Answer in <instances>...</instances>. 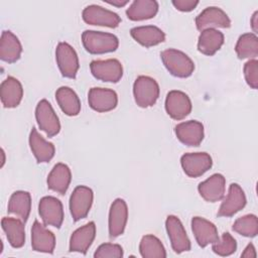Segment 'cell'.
I'll return each instance as SVG.
<instances>
[{
	"label": "cell",
	"instance_id": "obj_27",
	"mask_svg": "<svg viewBox=\"0 0 258 258\" xmlns=\"http://www.w3.org/2000/svg\"><path fill=\"white\" fill-rule=\"evenodd\" d=\"M1 226L6 234L9 244L13 248H21L25 243V229L24 222L22 220L3 217L1 220Z\"/></svg>",
	"mask_w": 258,
	"mask_h": 258
},
{
	"label": "cell",
	"instance_id": "obj_24",
	"mask_svg": "<svg viewBox=\"0 0 258 258\" xmlns=\"http://www.w3.org/2000/svg\"><path fill=\"white\" fill-rule=\"evenodd\" d=\"M30 149L38 163H45L52 159L55 153L54 145L46 141L35 128H32L29 134Z\"/></svg>",
	"mask_w": 258,
	"mask_h": 258
},
{
	"label": "cell",
	"instance_id": "obj_30",
	"mask_svg": "<svg viewBox=\"0 0 258 258\" xmlns=\"http://www.w3.org/2000/svg\"><path fill=\"white\" fill-rule=\"evenodd\" d=\"M158 12V3L154 0H135L126 10L127 17L132 21L153 18Z\"/></svg>",
	"mask_w": 258,
	"mask_h": 258
},
{
	"label": "cell",
	"instance_id": "obj_19",
	"mask_svg": "<svg viewBox=\"0 0 258 258\" xmlns=\"http://www.w3.org/2000/svg\"><path fill=\"white\" fill-rule=\"evenodd\" d=\"M174 132L177 139L187 146H199L204 139V125L196 120L177 124Z\"/></svg>",
	"mask_w": 258,
	"mask_h": 258
},
{
	"label": "cell",
	"instance_id": "obj_17",
	"mask_svg": "<svg viewBox=\"0 0 258 258\" xmlns=\"http://www.w3.org/2000/svg\"><path fill=\"white\" fill-rule=\"evenodd\" d=\"M198 190L205 201L209 203L219 202L225 196L226 179L223 174L214 173L206 180L200 182Z\"/></svg>",
	"mask_w": 258,
	"mask_h": 258
},
{
	"label": "cell",
	"instance_id": "obj_13",
	"mask_svg": "<svg viewBox=\"0 0 258 258\" xmlns=\"http://www.w3.org/2000/svg\"><path fill=\"white\" fill-rule=\"evenodd\" d=\"M191 102L189 97L178 90L168 92L165 99V111L174 120H182L191 112Z\"/></svg>",
	"mask_w": 258,
	"mask_h": 258
},
{
	"label": "cell",
	"instance_id": "obj_32",
	"mask_svg": "<svg viewBox=\"0 0 258 258\" xmlns=\"http://www.w3.org/2000/svg\"><path fill=\"white\" fill-rule=\"evenodd\" d=\"M235 50L239 58L256 59L258 55V37L254 33H244L240 35L235 45Z\"/></svg>",
	"mask_w": 258,
	"mask_h": 258
},
{
	"label": "cell",
	"instance_id": "obj_36",
	"mask_svg": "<svg viewBox=\"0 0 258 258\" xmlns=\"http://www.w3.org/2000/svg\"><path fill=\"white\" fill-rule=\"evenodd\" d=\"M94 257L96 258H121L123 257V249L118 244L112 243H104L100 245L96 252L94 253Z\"/></svg>",
	"mask_w": 258,
	"mask_h": 258
},
{
	"label": "cell",
	"instance_id": "obj_21",
	"mask_svg": "<svg viewBox=\"0 0 258 258\" xmlns=\"http://www.w3.org/2000/svg\"><path fill=\"white\" fill-rule=\"evenodd\" d=\"M96 237V225L94 222L78 228L73 232L70 239V251L86 254Z\"/></svg>",
	"mask_w": 258,
	"mask_h": 258
},
{
	"label": "cell",
	"instance_id": "obj_8",
	"mask_svg": "<svg viewBox=\"0 0 258 258\" xmlns=\"http://www.w3.org/2000/svg\"><path fill=\"white\" fill-rule=\"evenodd\" d=\"M82 17L88 24L110 28L117 27L121 22V18L117 13L99 5H89L84 8Z\"/></svg>",
	"mask_w": 258,
	"mask_h": 258
},
{
	"label": "cell",
	"instance_id": "obj_1",
	"mask_svg": "<svg viewBox=\"0 0 258 258\" xmlns=\"http://www.w3.org/2000/svg\"><path fill=\"white\" fill-rule=\"evenodd\" d=\"M82 42L85 49L92 54L112 52L119 46V39L116 35L96 30H85L82 33Z\"/></svg>",
	"mask_w": 258,
	"mask_h": 258
},
{
	"label": "cell",
	"instance_id": "obj_25",
	"mask_svg": "<svg viewBox=\"0 0 258 258\" xmlns=\"http://www.w3.org/2000/svg\"><path fill=\"white\" fill-rule=\"evenodd\" d=\"M133 39L145 47L157 45L165 40V33L154 25L133 27L130 30Z\"/></svg>",
	"mask_w": 258,
	"mask_h": 258
},
{
	"label": "cell",
	"instance_id": "obj_39",
	"mask_svg": "<svg viewBox=\"0 0 258 258\" xmlns=\"http://www.w3.org/2000/svg\"><path fill=\"white\" fill-rule=\"evenodd\" d=\"M256 250H255V247L252 243H249L246 248L244 249L243 253L241 254V257H244V258H256Z\"/></svg>",
	"mask_w": 258,
	"mask_h": 258
},
{
	"label": "cell",
	"instance_id": "obj_15",
	"mask_svg": "<svg viewBox=\"0 0 258 258\" xmlns=\"http://www.w3.org/2000/svg\"><path fill=\"white\" fill-rule=\"evenodd\" d=\"M246 203V196L242 187L238 183H231L217 215L218 217H232L244 209Z\"/></svg>",
	"mask_w": 258,
	"mask_h": 258
},
{
	"label": "cell",
	"instance_id": "obj_23",
	"mask_svg": "<svg viewBox=\"0 0 258 258\" xmlns=\"http://www.w3.org/2000/svg\"><path fill=\"white\" fill-rule=\"evenodd\" d=\"M72 180L70 167L64 163H56L47 175V187L59 195H64Z\"/></svg>",
	"mask_w": 258,
	"mask_h": 258
},
{
	"label": "cell",
	"instance_id": "obj_35",
	"mask_svg": "<svg viewBox=\"0 0 258 258\" xmlns=\"http://www.w3.org/2000/svg\"><path fill=\"white\" fill-rule=\"evenodd\" d=\"M212 250L219 256H230L236 252L237 242L230 233L225 232L217 242L213 243Z\"/></svg>",
	"mask_w": 258,
	"mask_h": 258
},
{
	"label": "cell",
	"instance_id": "obj_40",
	"mask_svg": "<svg viewBox=\"0 0 258 258\" xmlns=\"http://www.w3.org/2000/svg\"><path fill=\"white\" fill-rule=\"evenodd\" d=\"M251 27L253 30V33L256 34L258 32V11H255L251 18Z\"/></svg>",
	"mask_w": 258,
	"mask_h": 258
},
{
	"label": "cell",
	"instance_id": "obj_7",
	"mask_svg": "<svg viewBox=\"0 0 258 258\" xmlns=\"http://www.w3.org/2000/svg\"><path fill=\"white\" fill-rule=\"evenodd\" d=\"M38 213L45 226L60 228L63 222V208L61 202L51 196L43 197L38 204Z\"/></svg>",
	"mask_w": 258,
	"mask_h": 258
},
{
	"label": "cell",
	"instance_id": "obj_12",
	"mask_svg": "<svg viewBox=\"0 0 258 258\" xmlns=\"http://www.w3.org/2000/svg\"><path fill=\"white\" fill-rule=\"evenodd\" d=\"M165 228L172 250L175 253L180 254L190 250V241L186 235L182 223L177 217L172 215L168 216L165 221Z\"/></svg>",
	"mask_w": 258,
	"mask_h": 258
},
{
	"label": "cell",
	"instance_id": "obj_14",
	"mask_svg": "<svg viewBox=\"0 0 258 258\" xmlns=\"http://www.w3.org/2000/svg\"><path fill=\"white\" fill-rule=\"evenodd\" d=\"M90 107L97 112L105 113L112 111L118 104V96L115 91L106 88H91L88 93Z\"/></svg>",
	"mask_w": 258,
	"mask_h": 258
},
{
	"label": "cell",
	"instance_id": "obj_31",
	"mask_svg": "<svg viewBox=\"0 0 258 258\" xmlns=\"http://www.w3.org/2000/svg\"><path fill=\"white\" fill-rule=\"evenodd\" d=\"M55 100L68 116H77L81 111V101L76 92L69 87H60L55 92Z\"/></svg>",
	"mask_w": 258,
	"mask_h": 258
},
{
	"label": "cell",
	"instance_id": "obj_11",
	"mask_svg": "<svg viewBox=\"0 0 258 258\" xmlns=\"http://www.w3.org/2000/svg\"><path fill=\"white\" fill-rule=\"evenodd\" d=\"M180 164L187 176L199 177L212 167L213 160L207 152H190L181 156Z\"/></svg>",
	"mask_w": 258,
	"mask_h": 258
},
{
	"label": "cell",
	"instance_id": "obj_28",
	"mask_svg": "<svg viewBox=\"0 0 258 258\" xmlns=\"http://www.w3.org/2000/svg\"><path fill=\"white\" fill-rule=\"evenodd\" d=\"M224 34L218 29L201 31L198 40V50L205 55H214L224 44Z\"/></svg>",
	"mask_w": 258,
	"mask_h": 258
},
{
	"label": "cell",
	"instance_id": "obj_29",
	"mask_svg": "<svg viewBox=\"0 0 258 258\" xmlns=\"http://www.w3.org/2000/svg\"><path fill=\"white\" fill-rule=\"evenodd\" d=\"M8 213L13 214L22 220L27 221L31 210V196L28 191L16 190L14 191L8 202Z\"/></svg>",
	"mask_w": 258,
	"mask_h": 258
},
{
	"label": "cell",
	"instance_id": "obj_22",
	"mask_svg": "<svg viewBox=\"0 0 258 258\" xmlns=\"http://www.w3.org/2000/svg\"><path fill=\"white\" fill-rule=\"evenodd\" d=\"M0 97L2 105L5 108L17 107L23 97V88L21 83L14 77H7L1 84Z\"/></svg>",
	"mask_w": 258,
	"mask_h": 258
},
{
	"label": "cell",
	"instance_id": "obj_9",
	"mask_svg": "<svg viewBox=\"0 0 258 258\" xmlns=\"http://www.w3.org/2000/svg\"><path fill=\"white\" fill-rule=\"evenodd\" d=\"M196 26L200 31L206 29L229 28L231 26V20L224 10L216 6H211L205 8L196 17Z\"/></svg>",
	"mask_w": 258,
	"mask_h": 258
},
{
	"label": "cell",
	"instance_id": "obj_3",
	"mask_svg": "<svg viewBox=\"0 0 258 258\" xmlns=\"http://www.w3.org/2000/svg\"><path fill=\"white\" fill-rule=\"evenodd\" d=\"M133 95L139 107H151L159 97V86L154 79L148 76H139L133 84Z\"/></svg>",
	"mask_w": 258,
	"mask_h": 258
},
{
	"label": "cell",
	"instance_id": "obj_34",
	"mask_svg": "<svg viewBox=\"0 0 258 258\" xmlns=\"http://www.w3.org/2000/svg\"><path fill=\"white\" fill-rule=\"evenodd\" d=\"M233 231L248 238L256 237L258 234V220L253 214L238 218L232 227Z\"/></svg>",
	"mask_w": 258,
	"mask_h": 258
},
{
	"label": "cell",
	"instance_id": "obj_5",
	"mask_svg": "<svg viewBox=\"0 0 258 258\" xmlns=\"http://www.w3.org/2000/svg\"><path fill=\"white\" fill-rule=\"evenodd\" d=\"M93 190L86 185H78L70 198V212L75 222L86 218L93 204Z\"/></svg>",
	"mask_w": 258,
	"mask_h": 258
},
{
	"label": "cell",
	"instance_id": "obj_42",
	"mask_svg": "<svg viewBox=\"0 0 258 258\" xmlns=\"http://www.w3.org/2000/svg\"><path fill=\"white\" fill-rule=\"evenodd\" d=\"M1 153H2V162H1V167H2L3 164H4V162H5V153H4V150H3V149L1 150Z\"/></svg>",
	"mask_w": 258,
	"mask_h": 258
},
{
	"label": "cell",
	"instance_id": "obj_37",
	"mask_svg": "<svg viewBox=\"0 0 258 258\" xmlns=\"http://www.w3.org/2000/svg\"><path fill=\"white\" fill-rule=\"evenodd\" d=\"M244 77L246 83L254 90L258 88V61L257 59H249L244 64Z\"/></svg>",
	"mask_w": 258,
	"mask_h": 258
},
{
	"label": "cell",
	"instance_id": "obj_16",
	"mask_svg": "<svg viewBox=\"0 0 258 258\" xmlns=\"http://www.w3.org/2000/svg\"><path fill=\"white\" fill-rule=\"evenodd\" d=\"M128 220V208L123 199H116L110 208L109 212V236L116 238L124 233Z\"/></svg>",
	"mask_w": 258,
	"mask_h": 258
},
{
	"label": "cell",
	"instance_id": "obj_20",
	"mask_svg": "<svg viewBox=\"0 0 258 258\" xmlns=\"http://www.w3.org/2000/svg\"><path fill=\"white\" fill-rule=\"evenodd\" d=\"M191 231L196 241L202 248L217 242L220 238L215 224L202 217H194L191 219Z\"/></svg>",
	"mask_w": 258,
	"mask_h": 258
},
{
	"label": "cell",
	"instance_id": "obj_10",
	"mask_svg": "<svg viewBox=\"0 0 258 258\" xmlns=\"http://www.w3.org/2000/svg\"><path fill=\"white\" fill-rule=\"evenodd\" d=\"M90 70L97 80L108 83H118L123 76V67L116 58L93 60Z\"/></svg>",
	"mask_w": 258,
	"mask_h": 258
},
{
	"label": "cell",
	"instance_id": "obj_38",
	"mask_svg": "<svg viewBox=\"0 0 258 258\" xmlns=\"http://www.w3.org/2000/svg\"><path fill=\"white\" fill-rule=\"evenodd\" d=\"M199 4L198 0H173L172 5L179 11L189 12L194 10Z\"/></svg>",
	"mask_w": 258,
	"mask_h": 258
},
{
	"label": "cell",
	"instance_id": "obj_4",
	"mask_svg": "<svg viewBox=\"0 0 258 258\" xmlns=\"http://www.w3.org/2000/svg\"><path fill=\"white\" fill-rule=\"evenodd\" d=\"M35 119L39 129L45 132L48 137H53L59 133L60 123L58 117L47 100L42 99L37 103Z\"/></svg>",
	"mask_w": 258,
	"mask_h": 258
},
{
	"label": "cell",
	"instance_id": "obj_41",
	"mask_svg": "<svg viewBox=\"0 0 258 258\" xmlns=\"http://www.w3.org/2000/svg\"><path fill=\"white\" fill-rule=\"evenodd\" d=\"M106 3H108L110 5H113V6H116V7H123V6H125L129 3V0H113V1L107 0Z\"/></svg>",
	"mask_w": 258,
	"mask_h": 258
},
{
	"label": "cell",
	"instance_id": "obj_26",
	"mask_svg": "<svg viewBox=\"0 0 258 258\" xmlns=\"http://www.w3.org/2000/svg\"><path fill=\"white\" fill-rule=\"evenodd\" d=\"M22 52V45L18 37L9 30H4L0 39V58L12 63L17 61Z\"/></svg>",
	"mask_w": 258,
	"mask_h": 258
},
{
	"label": "cell",
	"instance_id": "obj_6",
	"mask_svg": "<svg viewBox=\"0 0 258 258\" xmlns=\"http://www.w3.org/2000/svg\"><path fill=\"white\" fill-rule=\"evenodd\" d=\"M55 60L62 77L76 78L80 63L78 54L73 46L67 42H59L55 48Z\"/></svg>",
	"mask_w": 258,
	"mask_h": 258
},
{
	"label": "cell",
	"instance_id": "obj_2",
	"mask_svg": "<svg viewBox=\"0 0 258 258\" xmlns=\"http://www.w3.org/2000/svg\"><path fill=\"white\" fill-rule=\"evenodd\" d=\"M166 70L176 78H187L195 71V63L184 52L175 48H168L160 53Z\"/></svg>",
	"mask_w": 258,
	"mask_h": 258
},
{
	"label": "cell",
	"instance_id": "obj_18",
	"mask_svg": "<svg viewBox=\"0 0 258 258\" xmlns=\"http://www.w3.org/2000/svg\"><path fill=\"white\" fill-rule=\"evenodd\" d=\"M31 247L36 252L49 254L55 248L54 234L38 221H34L31 228Z\"/></svg>",
	"mask_w": 258,
	"mask_h": 258
},
{
	"label": "cell",
	"instance_id": "obj_33",
	"mask_svg": "<svg viewBox=\"0 0 258 258\" xmlns=\"http://www.w3.org/2000/svg\"><path fill=\"white\" fill-rule=\"evenodd\" d=\"M139 251L143 258H165L166 251L161 241L154 235H145L139 244Z\"/></svg>",
	"mask_w": 258,
	"mask_h": 258
}]
</instances>
